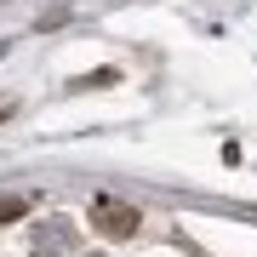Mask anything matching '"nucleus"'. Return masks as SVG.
<instances>
[{
    "mask_svg": "<svg viewBox=\"0 0 257 257\" xmlns=\"http://www.w3.org/2000/svg\"><path fill=\"white\" fill-rule=\"evenodd\" d=\"M138 223H143L138 206H126V200H92V229H97L103 240H132Z\"/></svg>",
    "mask_w": 257,
    "mask_h": 257,
    "instance_id": "nucleus-2",
    "label": "nucleus"
},
{
    "mask_svg": "<svg viewBox=\"0 0 257 257\" xmlns=\"http://www.w3.org/2000/svg\"><path fill=\"white\" fill-rule=\"evenodd\" d=\"M23 206H29L23 194H6V200H0V223H12V217H23Z\"/></svg>",
    "mask_w": 257,
    "mask_h": 257,
    "instance_id": "nucleus-3",
    "label": "nucleus"
},
{
    "mask_svg": "<svg viewBox=\"0 0 257 257\" xmlns=\"http://www.w3.org/2000/svg\"><path fill=\"white\" fill-rule=\"evenodd\" d=\"M29 246H35L40 257H69L74 246H80V223H69V217H40L35 229H29Z\"/></svg>",
    "mask_w": 257,
    "mask_h": 257,
    "instance_id": "nucleus-1",
    "label": "nucleus"
}]
</instances>
